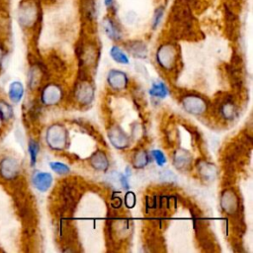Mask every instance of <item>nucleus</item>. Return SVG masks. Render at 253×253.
<instances>
[{"label": "nucleus", "mask_w": 253, "mask_h": 253, "mask_svg": "<svg viewBox=\"0 0 253 253\" xmlns=\"http://www.w3.org/2000/svg\"><path fill=\"white\" fill-rule=\"evenodd\" d=\"M134 204H135V197H134V195L131 192L127 193L126 196V205L128 208H132L134 206Z\"/></svg>", "instance_id": "28"}, {"label": "nucleus", "mask_w": 253, "mask_h": 253, "mask_svg": "<svg viewBox=\"0 0 253 253\" xmlns=\"http://www.w3.org/2000/svg\"><path fill=\"white\" fill-rule=\"evenodd\" d=\"M177 50L173 43L167 42L161 44L156 51V60L165 70H171L176 62Z\"/></svg>", "instance_id": "3"}, {"label": "nucleus", "mask_w": 253, "mask_h": 253, "mask_svg": "<svg viewBox=\"0 0 253 253\" xmlns=\"http://www.w3.org/2000/svg\"><path fill=\"white\" fill-rule=\"evenodd\" d=\"M49 167L54 173H56L58 175H66L70 172V168L66 164L59 162V161L49 162Z\"/></svg>", "instance_id": "25"}, {"label": "nucleus", "mask_w": 253, "mask_h": 253, "mask_svg": "<svg viewBox=\"0 0 253 253\" xmlns=\"http://www.w3.org/2000/svg\"><path fill=\"white\" fill-rule=\"evenodd\" d=\"M6 55H7L6 48H5V46L2 43H0V68L3 66V63L5 61Z\"/></svg>", "instance_id": "29"}, {"label": "nucleus", "mask_w": 253, "mask_h": 253, "mask_svg": "<svg viewBox=\"0 0 253 253\" xmlns=\"http://www.w3.org/2000/svg\"><path fill=\"white\" fill-rule=\"evenodd\" d=\"M220 207L227 214H235L238 211L239 207L237 194L230 189L224 190L220 196Z\"/></svg>", "instance_id": "8"}, {"label": "nucleus", "mask_w": 253, "mask_h": 253, "mask_svg": "<svg viewBox=\"0 0 253 253\" xmlns=\"http://www.w3.org/2000/svg\"><path fill=\"white\" fill-rule=\"evenodd\" d=\"M169 93V90H168V87L166 86L165 83H163L162 81L160 80H157V81H154L152 84H151V87L149 89V94L152 96V97H155V98H159V99H163L165 98Z\"/></svg>", "instance_id": "21"}, {"label": "nucleus", "mask_w": 253, "mask_h": 253, "mask_svg": "<svg viewBox=\"0 0 253 253\" xmlns=\"http://www.w3.org/2000/svg\"><path fill=\"white\" fill-rule=\"evenodd\" d=\"M105 5L107 7H111L113 5V0H105Z\"/></svg>", "instance_id": "31"}, {"label": "nucleus", "mask_w": 253, "mask_h": 253, "mask_svg": "<svg viewBox=\"0 0 253 253\" xmlns=\"http://www.w3.org/2000/svg\"><path fill=\"white\" fill-rule=\"evenodd\" d=\"M198 172L200 176L205 180V181H212L215 179L217 170L215 166L210 162L207 161H200L199 164L197 165Z\"/></svg>", "instance_id": "14"}, {"label": "nucleus", "mask_w": 253, "mask_h": 253, "mask_svg": "<svg viewBox=\"0 0 253 253\" xmlns=\"http://www.w3.org/2000/svg\"><path fill=\"white\" fill-rule=\"evenodd\" d=\"M90 164L94 169L98 171H106L109 168L110 163L107 155L103 151L97 150L90 157Z\"/></svg>", "instance_id": "15"}, {"label": "nucleus", "mask_w": 253, "mask_h": 253, "mask_svg": "<svg viewBox=\"0 0 253 253\" xmlns=\"http://www.w3.org/2000/svg\"><path fill=\"white\" fill-rule=\"evenodd\" d=\"M14 109L11 103L0 99V122L6 124L13 120Z\"/></svg>", "instance_id": "20"}, {"label": "nucleus", "mask_w": 253, "mask_h": 253, "mask_svg": "<svg viewBox=\"0 0 253 253\" xmlns=\"http://www.w3.org/2000/svg\"><path fill=\"white\" fill-rule=\"evenodd\" d=\"M28 153L30 159V166L35 167L38 161V156L40 153V144L38 140L31 138L28 142Z\"/></svg>", "instance_id": "23"}, {"label": "nucleus", "mask_w": 253, "mask_h": 253, "mask_svg": "<svg viewBox=\"0 0 253 253\" xmlns=\"http://www.w3.org/2000/svg\"><path fill=\"white\" fill-rule=\"evenodd\" d=\"M7 95L11 104H19L25 95L24 84L19 80H13L8 85Z\"/></svg>", "instance_id": "12"}, {"label": "nucleus", "mask_w": 253, "mask_h": 253, "mask_svg": "<svg viewBox=\"0 0 253 253\" xmlns=\"http://www.w3.org/2000/svg\"><path fill=\"white\" fill-rule=\"evenodd\" d=\"M127 50L137 58H145L147 55V47L144 42L140 41H132L126 44Z\"/></svg>", "instance_id": "18"}, {"label": "nucleus", "mask_w": 253, "mask_h": 253, "mask_svg": "<svg viewBox=\"0 0 253 253\" xmlns=\"http://www.w3.org/2000/svg\"><path fill=\"white\" fill-rule=\"evenodd\" d=\"M110 54L112 56V58L121 64H128L129 59L127 57V55L117 45L112 46V48L110 49Z\"/></svg>", "instance_id": "24"}, {"label": "nucleus", "mask_w": 253, "mask_h": 253, "mask_svg": "<svg viewBox=\"0 0 253 253\" xmlns=\"http://www.w3.org/2000/svg\"><path fill=\"white\" fill-rule=\"evenodd\" d=\"M62 97V88L55 83H49L46 84L41 92V103L45 106H53L58 104Z\"/></svg>", "instance_id": "5"}, {"label": "nucleus", "mask_w": 253, "mask_h": 253, "mask_svg": "<svg viewBox=\"0 0 253 253\" xmlns=\"http://www.w3.org/2000/svg\"><path fill=\"white\" fill-rule=\"evenodd\" d=\"M182 106L188 113L200 116L207 111V102L200 95L196 94H187L182 97L181 100Z\"/></svg>", "instance_id": "4"}, {"label": "nucleus", "mask_w": 253, "mask_h": 253, "mask_svg": "<svg viewBox=\"0 0 253 253\" xmlns=\"http://www.w3.org/2000/svg\"><path fill=\"white\" fill-rule=\"evenodd\" d=\"M68 141L66 128L60 124L49 126L45 131V142L52 150L61 151L65 149Z\"/></svg>", "instance_id": "1"}, {"label": "nucleus", "mask_w": 253, "mask_h": 253, "mask_svg": "<svg viewBox=\"0 0 253 253\" xmlns=\"http://www.w3.org/2000/svg\"><path fill=\"white\" fill-rule=\"evenodd\" d=\"M151 155L153 157V159L155 160V162L157 163V165L159 166H164V164L166 163L167 159L164 155V153L161 151V150H158V149H153L151 151Z\"/></svg>", "instance_id": "26"}, {"label": "nucleus", "mask_w": 253, "mask_h": 253, "mask_svg": "<svg viewBox=\"0 0 253 253\" xmlns=\"http://www.w3.org/2000/svg\"><path fill=\"white\" fill-rule=\"evenodd\" d=\"M52 181V175L45 171H35L32 175V184L41 193L46 192L51 187Z\"/></svg>", "instance_id": "10"}, {"label": "nucleus", "mask_w": 253, "mask_h": 253, "mask_svg": "<svg viewBox=\"0 0 253 253\" xmlns=\"http://www.w3.org/2000/svg\"><path fill=\"white\" fill-rule=\"evenodd\" d=\"M219 113L224 120L231 121L234 120L237 116V107L232 101L226 100L222 104H220Z\"/></svg>", "instance_id": "17"}, {"label": "nucleus", "mask_w": 253, "mask_h": 253, "mask_svg": "<svg viewBox=\"0 0 253 253\" xmlns=\"http://www.w3.org/2000/svg\"><path fill=\"white\" fill-rule=\"evenodd\" d=\"M162 175L164 176V179H165L167 182L173 181V180L175 179V176H174V174H173L171 171H164Z\"/></svg>", "instance_id": "30"}, {"label": "nucleus", "mask_w": 253, "mask_h": 253, "mask_svg": "<svg viewBox=\"0 0 253 253\" xmlns=\"http://www.w3.org/2000/svg\"><path fill=\"white\" fill-rule=\"evenodd\" d=\"M163 13H164V8L162 6H159L155 13H154V16H153V21H152V27L153 29H156L157 26L159 25L161 19H162V16H163Z\"/></svg>", "instance_id": "27"}, {"label": "nucleus", "mask_w": 253, "mask_h": 253, "mask_svg": "<svg viewBox=\"0 0 253 253\" xmlns=\"http://www.w3.org/2000/svg\"><path fill=\"white\" fill-rule=\"evenodd\" d=\"M108 137L117 149H125L129 144V138L119 126H112L108 130Z\"/></svg>", "instance_id": "9"}, {"label": "nucleus", "mask_w": 253, "mask_h": 253, "mask_svg": "<svg viewBox=\"0 0 253 253\" xmlns=\"http://www.w3.org/2000/svg\"><path fill=\"white\" fill-rule=\"evenodd\" d=\"M148 163H149V156L145 150L139 149L134 152L132 156V165L134 168L136 169L144 168L145 166H147Z\"/></svg>", "instance_id": "22"}, {"label": "nucleus", "mask_w": 253, "mask_h": 253, "mask_svg": "<svg viewBox=\"0 0 253 253\" xmlns=\"http://www.w3.org/2000/svg\"><path fill=\"white\" fill-rule=\"evenodd\" d=\"M74 96L80 104L88 105L94 99V87L88 80L81 79L75 86Z\"/></svg>", "instance_id": "6"}, {"label": "nucleus", "mask_w": 253, "mask_h": 253, "mask_svg": "<svg viewBox=\"0 0 253 253\" xmlns=\"http://www.w3.org/2000/svg\"><path fill=\"white\" fill-rule=\"evenodd\" d=\"M42 70L40 67V65L38 64L32 65L29 70V77H28L30 89L34 90L38 88V86L42 81Z\"/></svg>", "instance_id": "19"}, {"label": "nucleus", "mask_w": 253, "mask_h": 253, "mask_svg": "<svg viewBox=\"0 0 253 253\" xmlns=\"http://www.w3.org/2000/svg\"><path fill=\"white\" fill-rule=\"evenodd\" d=\"M103 27L106 35L113 41H119L121 39V30L112 18L106 17L103 21Z\"/></svg>", "instance_id": "16"}, {"label": "nucleus", "mask_w": 253, "mask_h": 253, "mask_svg": "<svg viewBox=\"0 0 253 253\" xmlns=\"http://www.w3.org/2000/svg\"><path fill=\"white\" fill-rule=\"evenodd\" d=\"M107 81L109 86L117 91L124 90L127 85V76L125 72L117 69L110 70Z\"/></svg>", "instance_id": "11"}, {"label": "nucleus", "mask_w": 253, "mask_h": 253, "mask_svg": "<svg viewBox=\"0 0 253 253\" xmlns=\"http://www.w3.org/2000/svg\"><path fill=\"white\" fill-rule=\"evenodd\" d=\"M37 8L33 3H24L19 7L18 21L25 28H31L37 21Z\"/></svg>", "instance_id": "7"}, {"label": "nucleus", "mask_w": 253, "mask_h": 253, "mask_svg": "<svg viewBox=\"0 0 253 253\" xmlns=\"http://www.w3.org/2000/svg\"><path fill=\"white\" fill-rule=\"evenodd\" d=\"M21 175L20 161L11 155H5L0 159V179L4 182H13Z\"/></svg>", "instance_id": "2"}, {"label": "nucleus", "mask_w": 253, "mask_h": 253, "mask_svg": "<svg viewBox=\"0 0 253 253\" xmlns=\"http://www.w3.org/2000/svg\"><path fill=\"white\" fill-rule=\"evenodd\" d=\"M192 155L186 149H176L173 153V164L179 170H186L190 167Z\"/></svg>", "instance_id": "13"}]
</instances>
